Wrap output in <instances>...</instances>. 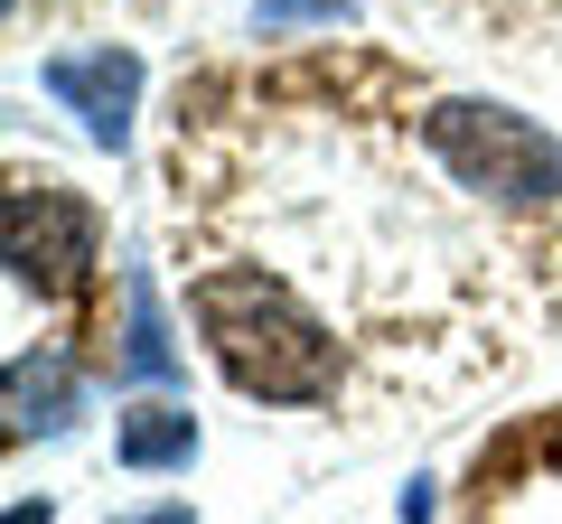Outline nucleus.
<instances>
[{
    "label": "nucleus",
    "mask_w": 562,
    "mask_h": 524,
    "mask_svg": "<svg viewBox=\"0 0 562 524\" xmlns=\"http://www.w3.org/2000/svg\"><path fill=\"white\" fill-rule=\"evenodd\" d=\"M188 328L206 338L216 375L235 394H254V403H272V412H319L347 394L338 319H319L301 300V282L272 272V262H244V253L198 262L188 272Z\"/></svg>",
    "instance_id": "nucleus-1"
},
{
    "label": "nucleus",
    "mask_w": 562,
    "mask_h": 524,
    "mask_svg": "<svg viewBox=\"0 0 562 524\" xmlns=\"http://www.w3.org/2000/svg\"><path fill=\"white\" fill-rule=\"evenodd\" d=\"M413 141H422V160L441 169L479 216L525 225V235L562 216V141L543 132L535 113H516V103L431 94V103L413 113Z\"/></svg>",
    "instance_id": "nucleus-2"
},
{
    "label": "nucleus",
    "mask_w": 562,
    "mask_h": 524,
    "mask_svg": "<svg viewBox=\"0 0 562 524\" xmlns=\"http://www.w3.org/2000/svg\"><path fill=\"white\" fill-rule=\"evenodd\" d=\"M0 235H10V282L38 291V309H85L103 282V216L76 197L66 179H10L0 197Z\"/></svg>",
    "instance_id": "nucleus-3"
},
{
    "label": "nucleus",
    "mask_w": 562,
    "mask_h": 524,
    "mask_svg": "<svg viewBox=\"0 0 562 524\" xmlns=\"http://www.w3.org/2000/svg\"><path fill=\"white\" fill-rule=\"evenodd\" d=\"M47 94L85 122L94 150H122L132 141V113H140V57L113 47V38L103 47H66V57H47Z\"/></svg>",
    "instance_id": "nucleus-4"
},
{
    "label": "nucleus",
    "mask_w": 562,
    "mask_h": 524,
    "mask_svg": "<svg viewBox=\"0 0 562 524\" xmlns=\"http://www.w3.org/2000/svg\"><path fill=\"white\" fill-rule=\"evenodd\" d=\"M29 431H76V356L66 346H38V356H10V441Z\"/></svg>",
    "instance_id": "nucleus-5"
},
{
    "label": "nucleus",
    "mask_w": 562,
    "mask_h": 524,
    "mask_svg": "<svg viewBox=\"0 0 562 524\" xmlns=\"http://www.w3.org/2000/svg\"><path fill=\"white\" fill-rule=\"evenodd\" d=\"M113 459L122 468H188L198 459V412L169 403V394H140L113 412Z\"/></svg>",
    "instance_id": "nucleus-6"
},
{
    "label": "nucleus",
    "mask_w": 562,
    "mask_h": 524,
    "mask_svg": "<svg viewBox=\"0 0 562 524\" xmlns=\"http://www.w3.org/2000/svg\"><path fill=\"white\" fill-rule=\"evenodd\" d=\"M122 375L132 384H179V346H169V319H160V291L150 272H122Z\"/></svg>",
    "instance_id": "nucleus-7"
},
{
    "label": "nucleus",
    "mask_w": 562,
    "mask_h": 524,
    "mask_svg": "<svg viewBox=\"0 0 562 524\" xmlns=\"http://www.w3.org/2000/svg\"><path fill=\"white\" fill-rule=\"evenodd\" d=\"M347 10H357V0H254V29H272V38H291V29H338Z\"/></svg>",
    "instance_id": "nucleus-8"
},
{
    "label": "nucleus",
    "mask_w": 562,
    "mask_h": 524,
    "mask_svg": "<svg viewBox=\"0 0 562 524\" xmlns=\"http://www.w3.org/2000/svg\"><path fill=\"white\" fill-rule=\"evenodd\" d=\"M113 524H198L188 505H150V515H113Z\"/></svg>",
    "instance_id": "nucleus-9"
},
{
    "label": "nucleus",
    "mask_w": 562,
    "mask_h": 524,
    "mask_svg": "<svg viewBox=\"0 0 562 524\" xmlns=\"http://www.w3.org/2000/svg\"><path fill=\"white\" fill-rule=\"evenodd\" d=\"M10 524H47V497H38V505L20 497V505H10Z\"/></svg>",
    "instance_id": "nucleus-10"
}]
</instances>
